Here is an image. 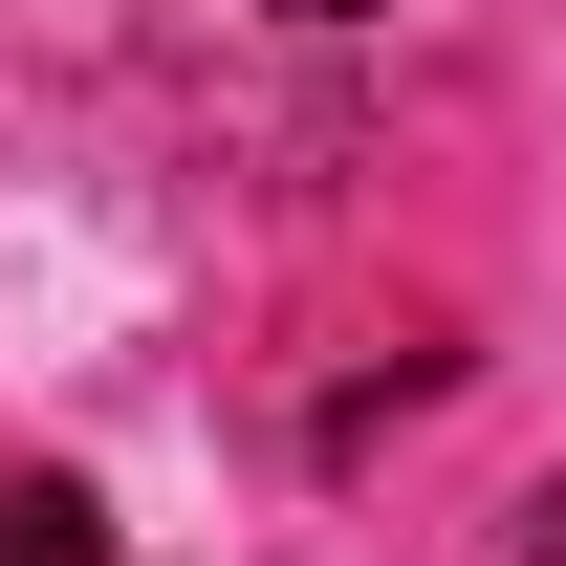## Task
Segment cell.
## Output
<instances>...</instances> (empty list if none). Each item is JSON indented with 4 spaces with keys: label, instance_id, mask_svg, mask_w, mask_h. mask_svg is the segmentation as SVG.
Returning <instances> with one entry per match:
<instances>
[{
    "label": "cell",
    "instance_id": "obj_3",
    "mask_svg": "<svg viewBox=\"0 0 566 566\" xmlns=\"http://www.w3.org/2000/svg\"><path fill=\"white\" fill-rule=\"evenodd\" d=\"M283 22H392V0H283Z\"/></svg>",
    "mask_w": 566,
    "mask_h": 566
},
{
    "label": "cell",
    "instance_id": "obj_1",
    "mask_svg": "<svg viewBox=\"0 0 566 566\" xmlns=\"http://www.w3.org/2000/svg\"><path fill=\"white\" fill-rule=\"evenodd\" d=\"M0 566H109V501L87 480H0Z\"/></svg>",
    "mask_w": 566,
    "mask_h": 566
},
{
    "label": "cell",
    "instance_id": "obj_2",
    "mask_svg": "<svg viewBox=\"0 0 566 566\" xmlns=\"http://www.w3.org/2000/svg\"><path fill=\"white\" fill-rule=\"evenodd\" d=\"M523 566H566V480H545V501H523Z\"/></svg>",
    "mask_w": 566,
    "mask_h": 566
}]
</instances>
